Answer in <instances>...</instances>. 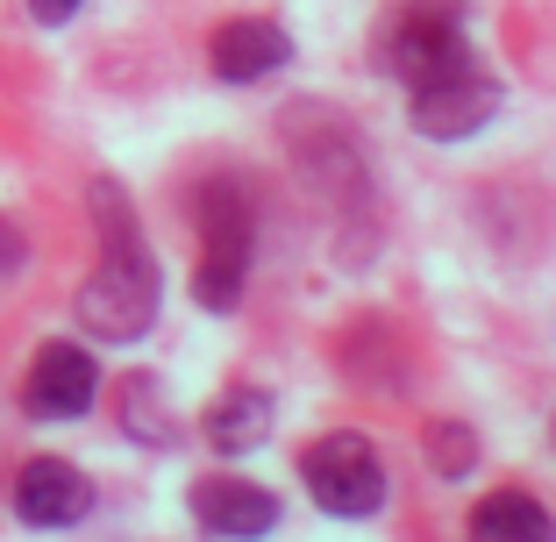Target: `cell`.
I'll use <instances>...</instances> for the list:
<instances>
[{
  "label": "cell",
  "instance_id": "cell-1",
  "mask_svg": "<svg viewBox=\"0 0 556 542\" xmlns=\"http://www.w3.org/2000/svg\"><path fill=\"white\" fill-rule=\"evenodd\" d=\"M93 222H100V264L93 279L79 286V329L100 336V343H136V336L157 322V257L143 250V229H136L122 186L100 179L93 186Z\"/></svg>",
  "mask_w": 556,
  "mask_h": 542
},
{
  "label": "cell",
  "instance_id": "cell-2",
  "mask_svg": "<svg viewBox=\"0 0 556 542\" xmlns=\"http://www.w3.org/2000/svg\"><path fill=\"white\" fill-rule=\"evenodd\" d=\"M250 257H257V229H250V207L229 179L200 193V272H193V293L200 307L229 314L243 300V279H250Z\"/></svg>",
  "mask_w": 556,
  "mask_h": 542
},
{
  "label": "cell",
  "instance_id": "cell-3",
  "mask_svg": "<svg viewBox=\"0 0 556 542\" xmlns=\"http://www.w3.org/2000/svg\"><path fill=\"white\" fill-rule=\"evenodd\" d=\"M464 43V0H386V15H378V58L393 72L400 86L428 79L442 72Z\"/></svg>",
  "mask_w": 556,
  "mask_h": 542
},
{
  "label": "cell",
  "instance_id": "cell-4",
  "mask_svg": "<svg viewBox=\"0 0 556 542\" xmlns=\"http://www.w3.org/2000/svg\"><path fill=\"white\" fill-rule=\"evenodd\" d=\"M300 478H307L314 507H321V514H343V521L386 507V457H378V443H371V436H357V428H336V436L307 443Z\"/></svg>",
  "mask_w": 556,
  "mask_h": 542
},
{
  "label": "cell",
  "instance_id": "cell-5",
  "mask_svg": "<svg viewBox=\"0 0 556 542\" xmlns=\"http://www.w3.org/2000/svg\"><path fill=\"white\" fill-rule=\"evenodd\" d=\"M407 93H414V129L435 136V143H457V136L485 129V122L500 115V79L485 72L478 50H457L450 65L428 72V79H414Z\"/></svg>",
  "mask_w": 556,
  "mask_h": 542
},
{
  "label": "cell",
  "instance_id": "cell-6",
  "mask_svg": "<svg viewBox=\"0 0 556 542\" xmlns=\"http://www.w3.org/2000/svg\"><path fill=\"white\" fill-rule=\"evenodd\" d=\"M100 393V364L86 357L79 343H43L29 364V378H22V407L36 414V421H79L86 407H93Z\"/></svg>",
  "mask_w": 556,
  "mask_h": 542
},
{
  "label": "cell",
  "instance_id": "cell-7",
  "mask_svg": "<svg viewBox=\"0 0 556 542\" xmlns=\"http://www.w3.org/2000/svg\"><path fill=\"white\" fill-rule=\"evenodd\" d=\"M186 507H193V521L214 542H257L278 528V493H264L250 478H200L186 493Z\"/></svg>",
  "mask_w": 556,
  "mask_h": 542
},
{
  "label": "cell",
  "instance_id": "cell-8",
  "mask_svg": "<svg viewBox=\"0 0 556 542\" xmlns=\"http://www.w3.org/2000/svg\"><path fill=\"white\" fill-rule=\"evenodd\" d=\"M86 507H93V486H86L79 464L29 457L15 471V514L29 528H72V521H86Z\"/></svg>",
  "mask_w": 556,
  "mask_h": 542
},
{
  "label": "cell",
  "instance_id": "cell-9",
  "mask_svg": "<svg viewBox=\"0 0 556 542\" xmlns=\"http://www.w3.org/2000/svg\"><path fill=\"white\" fill-rule=\"evenodd\" d=\"M207 58H214V79L257 86V79H271V72H286V58H293V36L278 29L271 15H236V22H222V29H214Z\"/></svg>",
  "mask_w": 556,
  "mask_h": 542
},
{
  "label": "cell",
  "instance_id": "cell-10",
  "mask_svg": "<svg viewBox=\"0 0 556 542\" xmlns=\"http://www.w3.org/2000/svg\"><path fill=\"white\" fill-rule=\"evenodd\" d=\"M471 542H556V514L535 493H485L471 507Z\"/></svg>",
  "mask_w": 556,
  "mask_h": 542
},
{
  "label": "cell",
  "instance_id": "cell-11",
  "mask_svg": "<svg viewBox=\"0 0 556 542\" xmlns=\"http://www.w3.org/2000/svg\"><path fill=\"white\" fill-rule=\"evenodd\" d=\"M264 436H271V393H257V386H229V393L207 407V443L214 450L243 457V450H257Z\"/></svg>",
  "mask_w": 556,
  "mask_h": 542
},
{
  "label": "cell",
  "instance_id": "cell-12",
  "mask_svg": "<svg viewBox=\"0 0 556 542\" xmlns=\"http://www.w3.org/2000/svg\"><path fill=\"white\" fill-rule=\"evenodd\" d=\"M122 428H129L136 443H172L179 436V421H164V393H157V378H122Z\"/></svg>",
  "mask_w": 556,
  "mask_h": 542
},
{
  "label": "cell",
  "instance_id": "cell-13",
  "mask_svg": "<svg viewBox=\"0 0 556 542\" xmlns=\"http://www.w3.org/2000/svg\"><path fill=\"white\" fill-rule=\"evenodd\" d=\"M428 450H435L442 478H464V471L478 464V443H471V428H464V421H442L435 436H428Z\"/></svg>",
  "mask_w": 556,
  "mask_h": 542
},
{
  "label": "cell",
  "instance_id": "cell-14",
  "mask_svg": "<svg viewBox=\"0 0 556 542\" xmlns=\"http://www.w3.org/2000/svg\"><path fill=\"white\" fill-rule=\"evenodd\" d=\"M22 264H29V236H22L15 222H8V214H0V279H15Z\"/></svg>",
  "mask_w": 556,
  "mask_h": 542
},
{
  "label": "cell",
  "instance_id": "cell-15",
  "mask_svg": "<svg viewBox=\"0 0 556 542\" xmlns=\"http://www.w3.org/2000/svg\"><path fill=\"white\" fill-rule=\"evenodd\" d=\"M79 8H86V0H29V15H36V22H50V29H58V22H72Z\"/></svg>",
  "mask_w": 556,
  "mask_h": 542
}]
</instances>
